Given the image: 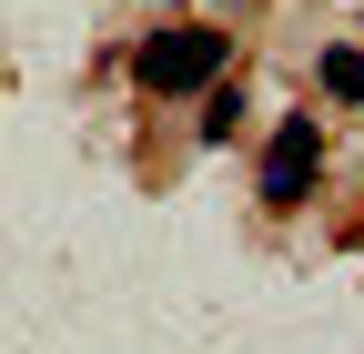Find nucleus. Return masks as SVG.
Here are the masks:
<instances>
[{"label": "nucleus", "instance_id": "f257e3e1", "mask_svg": "<svg viewBox=\"0 0 364 354\" xmlns=\"http://www.w3.org/2000/svg\"><path fill=\"white\" fill-rule=\"evenodd\" d=\"M132 71H142V92H213L223 81V31H152L132 51Z\"/></svg>", "mask_w": 364, "mask_h": 354}, {"label": "nucleus", "instance_id": "20e7f679", "mask_svg": "<svg viewBox=\"0 0 364 354\" xmlns=\"http://www.w3.org/2000/svg\"><path fill=\"white\" fill-rule=\"evenodd\" d=\"M233 122H243V92H223V81H213V102H203V142H223Z\"/></svg>", "mask_w": 364, "mask_h": 354}, {"label": "nucleus", "instance_id": "f03ea898", "mask_svg": "<svg viewBox=\"0 0 364 354\" xmlns=\"http://www.w3.org/2000/svg\"><path fill=\"white\" fill-rule=\"evenodd\" d=\"M314 162H324V132H314V122H284L263 142V203H304L314 193Z\"/></svg>", "mask_w": 364, "mask_h": 354}, {"label": "nucleus", "instance_id": "7ed1b4c3", "mask_svg": "<svg viewBox=\"0 0 364 354\" xmlns=\"http://www.w3.org/2000/svg\"><path fill=\"white\" fill-rule=\"evenodd\" d=\"M314 81H324L334 102H364V51H344V41H334V51L314 61Z\"/></svg>", "mask_w": 364, "mask_h": 354}]
</instances>
